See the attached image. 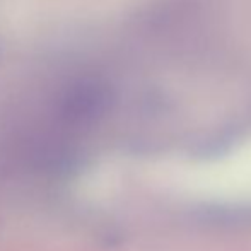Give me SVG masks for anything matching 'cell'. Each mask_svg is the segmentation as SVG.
<instances>
[{"mask_svg":"<svg viewBox=\"0 0 251 251\" xmlns=\"http://www.w3.org/2000/svg\"><path fill=\"white\" fill-rule=\"evenodd\" d=\"M108 104V94L96 82L74 84L63 100V113L72 120H91Z\"/></svg>","mask_w":251,"mask_h":251,"instance_id":"6da1fadb","label":"cell"}]
</instances>
